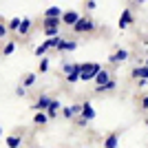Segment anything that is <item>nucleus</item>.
<instances>
[{
  "mask_svg": "<svg viewBox=\"0 0 148 148\" xmlns=\"http://www.w3.org/2000/svg\"><path fill=\"white\" fill-rule=\"evenodd\" d=\"M99 64L97 62H86V64H80V80H93V77H95V73H97L99 71Z\"/></svg>",
  "mask_w": 148,
  "mask_h": 148,
  "instance_id": "f257e3e1",
  "label": "nucleus"
},
{
  "mask_svg": "<svg viewBox=\"0 0 148 148\" xmlns=\"http://www.w3.org/2000/svg\"><path fill=\"white\" fill-rule=\"evenodd\" d=\"M93 29H95V22L91 18H77V22L73 25L75 33H86V31H93Z\"/></svg>",
  "mask_w": 148,
  "mask_h": 148,
  "instance_id": "f03ea898",
  "label": "nucleus"
},
{
  "mask_svg": "<svg viewBox=\"0 0 148 148\" xmlns=\"http://www.w3.org/2000/svg\"><path fill=\"white\" fill-rule=\"evenodd\" d=\"M60 40H62L60 36H53V38H49V40H44V42H42V44H40V47L36 49V56H44V53H47L49 49H56Z\"/></svg>",
  "mask_w": 148,
  "mask_h": 148,
  "instance_id": "7ed1b4c3",
  "label": "nucleus"
},
{
  "mask_svg": "<svg viewBox=\"0 0 148 148\" xmlns=\"http://www.w3.org/2000/svg\"><path fill=\"white\" fill-rule=\"evenodd\" d=\"M58 29H60V18H44V33L49 38L58 36Z\"/></svg>",
  "mask_w": 148,
  "mask_h": 148,
  "instance_id": "20e7f679",
  "label": "nucleus"
},
{
  "mask_svg": "<svg viewBox=\"0 0 148 148\" xmlns=\"http://www.w3.org/2000/svg\"><path fill=\"white\" fill-rule=\"evenodd\" d=\"M77 18H80V16H77L75 11H64V13L60 16V22H64V25H69V27H73L75 22H77Z\"/></svg>",
  "mask_w": 148,
  "mask_h": 148,
  "instance_id": "39448f33",
  "label": "nucleus"
},
{
  "mask_svg": "<svg viewBox=\"0 0 148 148\" xmlns=\"http://www.w3.org/2000/svg\"><path fill=\"white\" fill-rule=\"evenodd\" d=\"M126 58H128V51H126V49H119V51H115V53L108 58V62H111V64H122Z\"/></svg>",
  "mask_w": 148,
  "mask_h": 148,
  "instance_id": "423d86ee",
  "label": "nucleus"
},
{
  "mask_svg": "<svg viewBox=\"0 0 148 148\" xmlns=\"http://www.w3.org/2000/svg\"><path fill=\"white\" fill-rule=\"evenodd\" d=\"M93 80L97 82V86H102V84H106V82L111 80V73H108L106 69H99L97 73H95V77H93Z\"/></svg>",
  "mask_w": 148,
  "mask_h": 148,
  "instance_id": "0eeeda50",
  "label": "nucleus"
},
{
  "mask_svg": "<svg viewBox=\"0 0 148 148\" xmlns=\"http://www.w3.org/2000/svg\"><path fill=\"white\" fill-rule=\"evenodd\" d=\"M56 49H60V51H75L77 49V42H75V40H60Z\"/></svg>",
  "mask_w": 148,
  "mask_h": 148,
  "instance_id": "6e6552de",
  "label": "nucleus"
},
{
  "mask_svg": "<svg viewBox=\"0 0 148 148\" xmlns=\"http://www.w3.org/2000/svg\"><path fill=\"white\" fill-rule=\"evenodd\" d=\"M128 25H133V13H130V9H124V11H122V18H119V27L126 29Z\"/></svg>",
  "mask_w": 148,
  "mask_h": 148,
  "instance_id": "1a4fd4ad",
  "label": "nucleus"
},
{
  "mask_svg": "<svg viewBox=\"0 0 148 148\" xmlns=\"http://www.w3.org/2000/svg\"><path fill=\"white\" fill-rule=\"evenodd\" d=\"M82 117L86 119V122H91L93 117H95V111H93V106H91V102H86V104H82Z\"/></svg>",
  "mask_w": 148,
  "mask_h": 148,
  "instance_id": "9d476101",
  "label": "nucleus"
},
{
  "mask_svg": "<svg viewBox=\"0 0 148 148\" xmlns=\"http://www.w3.org/2000/svg\"><path fill=\"white\" fill-rule=\"evenodd\" d=\"M133 77H137V80H146V77H148V66L144 64V62L133 71Z\"/></svg>",
  "mask_w": 148,
  "mask_h": 148,
  "instance_id": "9b49d317",
  "label": "nucleus"
},
{
  "mask_svg": "<svg viewBox=\"0 0 148 148\" xmlns=\"http://www.w3.org/2000/svg\"><path fill=\"white\" fill-rule=\"evenodd\" d=\"M80 111H82V106H66V108H62V115L64 117H75V115H80Z\"/></svg>",
  "mask_w": 148,
  "mask_h": 148,
  "instance_id": "f8f14e48",
  "label": "nucleus"
},
{
  "mask_svg": "<svg viewBox=\"0 0 148 148\" xmlns=\"http://www.w3.org/2000/svg\"><path fill=\"white\" fill-rule=\"evenodd\" d=\"M29 31H31V20L22 18V20H20V27H18V33H20V36H27Z\"/></svg>",
  "mask_w": 148,
  "mask_h": 148,
  "instance_id": "ddd939ff",
  "label": "nucleus"
},
{
  "mask_svg": "<svg viewBox=\"0 0 148 148\" xmlns=\"http://www.w3.org/2000/svg\"><path fill=\"white\" fill-rule=\"evenodd\" d=\"M60 16H62L60 7H49V9L44 11V18H60Z\"/></svg>",
  "mask_w": 148,
  "mask_h": 148,
  "instance_id": "4468645a",
  "label": "nucleus"
},
{
  "mask_svg": "<svg viewBox=\"0 0 148 148\" xmlns=\"http://www.w3.org/2000/svg\"><path fill=\"white\" fill-rule=\"evenodd\" d=\"M49 102H51L49 95H40V99L36 102V106H33V108H36V111H40V108H47V106H49Z\"/></svg>",
  "mask_w": 148,
  "mask_h": 148,
  "instance_id": "2eb2a0df",
  "label": "nucleus"
},
{
  "mask_svg": "<svg viewBox=\"0 0 148 148\" xmlns=\"http://www.w3.org/2000/svg\"><path fill=\"white\" fill-rule=\"evenodd\" d=\"M117 142H119V137L113 133V135L106 137V142H104V148H117Z\"/></svg>",
  "mask_w": 148,
  "mask_h": 148,
  "instance_id": "dca6fc26",
  "label": "nucleus"
},
{
  "mask_svg": "<svg viewBox=\"0 0 148 148\" xmlns=\"http://www.w3.org/2000/svg\"><path fill=\"white\" fill-rule=\"evenodd\" d=\"M66 80L71 82V84H73V82H80V64H77L71 73H66Z\"/></svg>",
  "mask_w": 148,
  "mask_h": 148,
  "instance_id": "f3484780",
  "label": "nucleus"
},
{
  "mask_svg": "<svg viewBox=\"0 0 148 148\" xmlns=\"http://www.w3.org/2000/svg\"><path fill=\"white\" fill-rule=\"evenodd\" d=\"M36 80H38V77H36V73H27L25 75V80H22V86H33V84H36Z\"/></svg>",
  "mask_w": 148,
  "mask_h": 148,
  "instance_id": "a211bd4d",
  "label": "nucleus"
},
{
  "mask_svg": "<svg viewBox=\"0 0 148 148\" xmlns=\"http://www.w3.org/2000/svg\"><path fill=\"white\" fill-rule=\"evenodd\" d=\"M20 142H22V139H20L18 135H11V137H7V146H9V148H20Z\"/></svg>",
  "mask_w": 148,
  "mask_h": 148,
  "instance_id": "6ab92c4d",
  "label": "nucleus"
},
{
  "mask_svg": "<svg viewBox=\"0 0 148 148\" xmlns=\"http://www.w3.org/2000/svg\"><path fill=\"white\" fill-rule=\"evenodd\" d=\"M117 86L115 84V80H108L106 84H102V86H97V93H106V91H113V88Z\"/></svg>",
  "mask_w": 148,
  "mask_h": 148,
  "instance_id": "aec40b11",
  "label": "nucleus"
},
{
  "mask_svg": "<svg viewBox=\"0 0 148 148\" xmlns=\"http://www.w3.org/2000/svg\"><path fill=\"white\" fill-rule=\"evenodd\" d=\"M33 122H36L38 126H42V124L49 122V117H47V113H36V115H33Z\"/></svg>",
  "mask_w": 148,
  "mask_h": 148,
  "instance_id": "412c9836",
  "label": "nucleus"
},
{
  "mask_svg": "<svg viewBox=\"0 0 148 148\" xmlns=\"http://www.w3.org/2000/svg\"><path fill=\"white\" fill-rule=\"evenodd\" d=\"M13 51H16V42H7V47L2 49V53H5V56H11Z\"/></svg>",
  "mask_w": 148,
  "mask_h": 148,
  "instance_id": "4be33fe9",
  "label": "nucleus"
},
{
  "mask_svg": "<svg viewBox=\"0 0 148 148\" xmlns=\"http://www.w3.org/2000/svg\"><path fill=\"white\" fill-rule=\"evenodd\" d=\"M20 20L22 18H13L9 25H7V29H11V31H18V27H20Z\"/></svg>",
  "mask_w": 148,
  "mask_h": 148,
  "instance_id": "5701e85b",
  "label": "nucleus"
},
{
  "mask_svg": "<svg viewBox=\"0 0 148 148\" xmlns=\"http://www.w3.org/2000/svg\"><path fill=\"white\" fill-rule=\"evenodd\" d=\"M49 58H42V60H40V71H42V73H47V71H49Z\"/></svg>",
  "mask_w": 148,
  "mask_h": 148,
  "instance_id": "b1692460",
  "label": "nucleus"
},
{
  "mask_svg": "<svg viewBox=\"0 0 148 148\" xmlns=\"http://www.w3.org/2000/svg\"><path fill=\"white\" fill-rule=\"evenodd\" d=\"M47 108H51V111H60V102H58V99H51Z\"/></svg>",
  "mask_w": 148,
  "mask_h": 148,
  "instance_id": "393cba45",
  "label": "nucleus"
},
{
  "mask_svg": "<svg viewBox=\"0 0 148 148\" xmlns=\"http://www.w3.org/2000/svg\"><path fill=\"white\" fill-rule=\"evenodd\" d=\"M75 66H77V64H62V71H64V73H71Z\"/></svg>",
  "mask_w": 148,
  "mask_h": 148,
  "instance_id": "a878e982",
  "label": "nucleus"
},
{
  "mask_svg": "<svg viewBox=\"0 0 148 148\" xmlns=\"http://www.w3.org/2000/svg\"><path fill=\"white\" fill-rule=\"evenodd\" d=\"M16 93H18L20 97H25V93H27V88H25V86H18V88H16Z\"/></svg>",
  "mask_w": 148,
  "mask_h": 148,
  "instance_id": "bb28decb",
  "label": "nucleus"
},
{
  "mask_svg": "<svg viewBox=\"0 0 148 148\" xmlns=\"http://www.w3.org/2000/svg\"><path fill=\"white\" fill-rule=\"evenodd\" d=\"M5 36H7V27L0 25V38H5Z\"/></svg>",
  "mask_w": 148,
  "mask_h": 148,
  "instance_id": "cd10ccee",
  "label": "nucleus"
},
{
  "mask_svg": "<svg viewBox=\"0 0 148 148\" xmlns=\"http://www.w3.org/2000/svg\"><path fill=\"white\" fill-rule=\"evenodd\" d=\"M137 2H142V5H144V2H146V0H137Z\"/></svg>",
  "mask_w": 148,
  "mask_h": 148,
  "instance_id": "c85d7f7f",
  "label": "nucleus"
},
{
  "mask_svg": "<svg viewBox=\"0 0 148 148\" xmlns=\"http://www.w3.org/2000/svg\"><path fill=\"white\" fill-rule=\"evenodd\" d=\"M0 135H2V128H0Z\"/></svg>",
  "mask_w": 148,
  "mask_h": 148,
  "instance_id": "c756f323",
  "label": "nucleus"
}]
</instances>
